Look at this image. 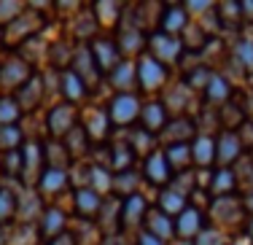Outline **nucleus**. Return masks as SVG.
I'll use <instances>...</instances> for the list:
<instances>
[{
  "label": "nucleus",
  "mask_w": 253,
  "mask_h": 245,
  "mask_svg": "<svg viewBox=\"0 0 253 245\" xmlns=\"http://www.w3.org/2000/svg\"><path fill=\"white\" fill-rule=\"evenodd\" d=\"M59 92L65 94V103L76 105V103H81V100L86 97L89 89L84 86V81L68 68V70H59Z\"/></svg>",
  "instance_id": "obj_22"
},
{
  "label": "nucleus",
  "mask_w": 253,
  "mask_h": 245,
  "mask_svg": "<svg viewBox=\"0 0 253 245\" xmlns=\"http://www.w3.org/2000/svg\"><path fill=\"white\" fill-rule=\"evenodd\" d=\"M108 76H111V83L119 94H132V89L137 86V70H135V65L126 62V59H122Z\"/></svg>",
  "instance_id": "obj_17"
},
{
  "label": "nucleus",
  "mask_w": 253,
  "mask_h": 245,
  "mask_svg": "<svg viewBox=\"0 0 253 245\" xmlns=\"http://www.w3.org/2000/svg\"><path fill=\"white\" fill-rule=\"evenodd\" d=\"M186 207H189V202H186L183 194H178L175 189H162V194H159V210L162 213H167L170 218H178Z\"/></svg>",
  "instance_id": "obj_27"
},
{
  "label": "nucleus",
  "mask_w": 253,
  "mask_h": 245,
  "mask_svg": "<svg viewBox=\"0 0 253 245\" xmlns=\"http://www.w3.org/2000/svg\"><path fill=\"white\" fill-rule=\"evenodd\" d=\"M143 178L151 181V183H156V186H165V183L172 181V170H170V164H167L165 151H154V154H148V157H146Z\"/></svg>",
  "instance_id": "obj_11"
},
{
  "label": "nucleus",
  "mask_w": 253,
  "mask_h": 245,
  "mask_svg": "<svg viewBox=\"0 0 253 245\" xmlns=\"http://www.w3.org/2000/svg\"><path fill=\"white\" fill-rule=\"evenodd\" d=\"M205 100L224 108L229 100H232V83H229V79H224L221 73H213V79L205 86Z\"/></svg>",
  "instance_id": "obj_25"
},
{
  "label": "nucleus",
  "mask_w": 253,
  "mask_h": 245,
  "mask_svg": "<svg viewBox=\"0 0 253 245\" xmlns=\"http://www.w3.org/2000/svg\"><path fill=\"white\" fill-rule=\"evenodd\" d=\"M62 146H65V151L70 154V157H81V154H86V146H89V135H86V129L78 124V127H73L68 135L62 137Z\"/></svg>",
  "instance_id": "obj_33"
},
{
  "label": "nucleus",
  "mask_w": 253,
  "mask_h": 245,
  "mask_svg": "<svg viewBox=\"0 0 253 245\" xmlns=\"http://www.w3.org/2000/svg\"><path fill=\"white\" fill-rule=\"evenodd\" d=\"M137 186H140V175H137L135 170L113 172V186H111V194H119L122 200H126V197H135V194H137Z\"/></svg>",
  "instance_id": "obj_26"
},
{
  "label": "nucleus",
  "mask_w": 253,
  "mask_h": 245,
  "mask_svg": "<svg viewBox=\"0 0 253 245\" xmlns=\"http://www.w3.org/2000/svg\"><path fill=\"white\" fill-rule=\"evenodd\" d=\"M146 200H143L140 194L135 197H126V200H122V210H119V226H122L124 232H132L137 229V226L146 221Z\"/></svg>",
  "instance_id": "obj_10"
},
{
  "label": "nucleus",
  "mask_w": 253,
  "mask_h": 245,
  "mask_svg": "<svg viewBox=\"0 0 253 245\" xmlns=\"http://www.w3.org/2000/svg\"><path fill=\"white\" fill-rule=\"evenodd\" d=\"M70 70H73L78 79L84 81V86H86V89L97 86V81H100V76H102L100 68H97V62H94V57H92V51H89V46H78V49L73 51Z\"/></svg>",
  "instance_id": "obj_5"
},
{
  "label": "nucleus",
  "mask_w": 253,
  "mask_h": 245,
  "mask_svg": "<svg viewBox=\"0 0 253 245\" xmlns=\"http://www.w3.org/2000/svg\"><path fill=\"white\" fill-rule=\"evenodd\" d=\"M30 79H33V68H30L25 59L11 57V59H5V62L0 65V86L8 89V92H14V89L19 92Z\"/></svg>",
  "instance_id": "obj_4"
},
{
  "label": "nucleus",
  "mask_w": 253,
  "mask_h": 245,
  "mask_svg": "<svg viewBox=\"0 0 253 245\" xmlns=\"http://www.w3.org/2000/svg\"><path fill=\"white\" fill-rule=\"evenodd\" d=\"M210 79H213V70L205 68V65H194L191 73H189V79H186V86L189 89H205Z\"/></svg>",
  "instance_id": "obj_43"
},
{
  "label": "nucleus",
  "mask_w": 253,
  "mask_h": 245,
  "mask_svg": "<svg viewBox=\"0 0 253 245\" xmlns=\"http://www.w3.org/2000/svg\"><path fill=\"white\" fill-rule=\"evenodd\" d=\"M194 245H229V240L215 229H202L200 235L194 237Z\"/></svg>",
  "instance_id": "obj_45"
},
{
  "label": "nucleus",
  "mask_w": 253,
  "mask_h": 245,
  "mask_svg": "<svg viewBox=\"0 0 253 245\" xmlns=\"http://www.w3.org/2000/svg\"><path fill=\"white\" fill-rule=\"evenodd\" d=\"M234 186H237V172L234 170L221 167V170L210 172L208 191L213 194V200H218V197H234Z\"/></svg>",
  "instance_id": "obj_18"
},
{
  "label": "nucleus",
  "mask_w": 253,
  "mask_h": 245,
  "mask_svg": "<svg viewBox=\"0 0 253 245\" xmlns=\"http://www.w3.org/2000/svg\"><path fill=\"white\" fill-rule=\"evenodd\" d=\"M49 245H76V240L70 235H59V237H54Z\"/></svg>",
  "instance_id": "obj_47"
},
{
  "label": "nucleus",
  "mask_w": 253,
  "mask_h": 245,
  "mask_svg": "<svg viewBox=\"0 0 253 245\" xmlns=\"http://www.w3.org/2000/svg\"><path fill=\"white\" fill-rule=\"evenodd\" d=\"M46 127H49V132H51L54 140H57V137H65L73 127H78L76 105H70V103L54 105V108L49 111V122H46Z\"/></svg>",
  "instance_id": "obj_6"
},
{
  "label": "nucleus",
  "mask_w": 253,
  "mask_h": 245,
  "mask_svg": "<svg viewBox=\"0 0 253 245\" xmlns=\"http://www.w3.org/2000/svg\"><path fill=\"white\" fill-rule=\"evenodd\" d=\"M65 229V213L59 207H49V210L41 213L38 218V235L43 237L46 243H51L54 237H59Z\"/></svg>",
  "instance_id": "obj_20"
},
{
  "label": "nucleus",
  "mask_w": 253,
  "mask_h": 245,
  "mask_svg": "<svg viewBox=\"0 0 253 245\" xmlns=\"http://www.w3.org/2000/svg\"><path fill=\"white\" fill-rule=\"evenodd\" d=\"M65 186H68V170H51V167H46V172L38 181V191L46 194V197L62 191Z\"/></svg>",
  "instance_id": "obj_28"
},
{
  "label": "nucleus",
  "mask_w": 253,
  "mask_h": 245,
  "mask_svg": "<svg viewBox=\"0 0 253 245\" xmlns=\"http://www.w3.org/2000/svg\"><path fill=\"white\" fill-rule=\"evenodd\" d=\"M234 65H240L243 70H253V41L243 38L234 43Z\"/></svg>",
  "instance_id": "obj_42"
},
{
  "label": "nucleus",
  "mask_w": 253,
  "mask_h": 245,
  "mask_svg": "<svg viewBox=\"0 0 253 245\" xmlns=\"http://www.w3.org/2000/svg\"><path fill=\"white\" fill-rule=\"evenodd\" d=\"M191 162L202 170H208L215 162V137L213 135H197L191 143Z\"/></svg>",
  "instance_id": "obj_21"
},
{
  "label": "nucleus",
  "mask_w": 253,
  "mask_h": 245,
  "mask_svg": "<svg viewBox=\"0 0 253 245\" xmlns=\"http://www.w3.org/2000/svg\"><path fill=\"white\" fill-rule=\"evenodd\" d=\"M119 16H122V5L113 3V0H105V3L94 5V19H97V25H116Z\"/></svg>",
  "instance_id": "obj_38"
},
{
  "label": "nucleus",
  "mask_w": 253,
  "mask_h": 245,
  "mask_svg": "<svg viewBox=\"0 0 253 245\" xmlns=\"http://www.w3.org/2000/svg\"><path fill=\"white\" fill-rule=\"evenodd\" d=\"M43 159H46V167H51V170H68L70 154L65 151L62 140H51L43 146Z\"/></svg>",
  "instance_id": "obj_30"
},
{
  "label": "nucleus",
  "mask_w": 253,
  "mask_h": 245,
  "mask_svg": "<svg viewBox=\"0 0 253 245\" xmlns=\"http://www.w3.org/2000/svg\"><path fill=\"white\" fill-rule=\"evenodd\" d=\"M189 100H191V89L186 86V83H178V86H172L170 89V97H167V103H162L165 108H170V111H186L189 108Z\"/></svg>",
  "instance_id": "obj_39"
},
{
  "label": "nucleus",
  "mask_w": 253,
  "mask_h": 245,
  "mask_svg": "<svg viewBox=\"0 0 253 245\" xmlns=\"http://www.w3.org/2000/svg\"><path fill=\"white\" fill-rule=\"evenodd\" d=\"M135 245H165V243H162L159 237H154V235H148V232H143V235L135 240Z\"/></svg>",
  "instance_id": "obj_46"
},
{
  "label": "nucleus",
  "mask_w": 253,
  "mask_h": 245,
  "mask_svg": "<svg viewBox=\"0 0 253 245\" xmlns=\"http://www.w3.org/2000/svg\"><path fill=\"white\" fill-rule=\"evenodd\" d=\"M89 51H92L100 73H111V70L122 62V51H119L116 41H94V43L89 46Z\"/></svg>",
  "instance_id": "obj_12"
},
{
  "label": "nucleus",
  "mask_w": 253,
  "mask_h": 245,
  "mask_svg": "<svg viewBox=\"0 0 253 245\" xmlns=\"http://www.w3.org/2000/svg\"><path fill=\"white\" fill-rule=\"evenodd\" d=\"M100 207H102V197L97 194V191H92L89 186H84V189L76 191V210H78V216H81V218H86V221L97 218L100 216Z\"/></svg>",
  "instance_id": "obj_24"
},
{
  "label": "nucleus",
  "mask_w": 253,
  "mask_h": 245,
  "mask_svg": "<svg viewBox=\"0 0 253 245\" xmlns=\"http://www.w3.org/2000/svg\"><path fill=\"white\" fill-rule=\"evenodd\" d=\"M140 100H137V94H116V97L111 100V105H108V119H111V124H119V127H126V124L137 122L140 119Z\"/></svg>",
  "instance_id": "obj_2"
},
{
  "label": "nucleus",
  "mask_w": 253,
  "mask_h": 245,
  "mask_svg": "<svg viewBox=\"0 0 253 245\" xmlns=\"http://www.w3.org/2000/svg\"><path fill=\"white\" fill-rule=\"evenodd\" d=\"M143 226H146L148 235L159 237L162 243H167V240L172 243V240H175V218H170L167 213H162L159 207H148Z\"/></svg>",
  "instance_id": "obj_9"
},
{
  "label": "nucleus",
  "mask_w": 253,
  "mask_h": 245,
  "mask_svg": "<svg viewBox=\"0 0 253 245\" xmlns=\"http://www.w3.org/2000/svg\"><path fill=\"white\" fill-rule=\"evenodd\" d=\"M243 205H245V213H248V210L253 213V191H251V194H248V197H245V200H243Z\"/></svg>",
  "instance_id": "obj_48"
},
{
  "label": "nucleus",
  "mask_w": 253,
  "mask_h": 245,
  "mask_svg": "<svg viewBox=\"0 0 253 245\" xmlns=\"http://www.w3.org/2000/svg\"><path fill=\"white\" fill-rule=\"evenodd\" d=\"M189 25V14H186V5H162V19H159V30L167 35H178Z\"/></svg>",
  "instance_id": "obj_15"
},
{
  "label": "nucleus",
  "mask_w": 253,
  "mask_h": 245,
  "mask_svg": "<svg viewBox=\"0 0 253 245\" xmlns=\"http://www.w3.org/2000/svg\"><path fill=\"white\" fill-rule=\"evenodd\" d=\"M146 35H143V30L135 25V19H126V25L119 27V38H116V46L122 54H137V51L143 49V43H146Z\"/></svg>",
  "instance_id": "obj_14"
},
{
  "label": "nucleus",
  "mask_w": 253,
  "mask_h": 245,
  "mask_svg": "<svg viewBox=\"0 0 253 245\" xmlns=\"http://www.w3.org/2000/svg\"><path fill=\"white\" fill-rule=\"evenodd\" d=\"M245 232H248V237H251V243H253V218L248 221V229H245Z\"/></svg>",
  "instance_id": "obj_49"
},
{
  "label": "nucleus",
  "mask_w": 253,
  "mask_h": 245,
  "mask_svg": "<svg viewBox=\"0 0 253 245\" xmlns=\"http://www.w3.org/2000/svg\"><path fill=\"white\" fill-rule=\"evenodd\" d=\"M19 116H22V108H19V103H16V97L3 94V97H0V127H14V124L19 122Z\"/></svg>",
  "instance_id": "obj_35"
},
{
  "label": "nucleus",
  "mask_w": 253,
  "mask_h": 245,
  "mask_svg": "<svg viewBox=\"0 0 253 245\" xmlns=\"http://www.w3.org/2000/svg\"><path fill=\"white\" fill-rule=\"evenodd\" d=\"M108 124H111V119H108V111H89L86 116L81 119V127L86 129L89 137H105L108 132Z\"/></svg>",
  "instance_id": "obj_29"
},
{
  "label": "nucleus",
  "mask_w": 253,
  "mask_h": 245,
  "mask_svg": "<svg viewBox=\"0 0 253 245\" xmlns=\"http://www.w3.org/2000/svg\"><path fill=\"white\" fill-rule=\"evenodd\" d=\"M22 148V129L16 127H0V154L19 151Z\"/></svg>",
  "instance_id": "obj_40"
},
{
  "label": "nucleus",
  "mask_w": 253,
  "mask_h": 245,
  "mask_svg": "<svg viewBox=\"0 0 253 245\" xmlns=\"http://www.w3.org/2000/svg\"><path fill=\"white\" fill-rule=\"evenodd\" d=\"M135 70H137V83L143 89H159L167 79V68L162 62H156L151 54H140Z\"/></svg>",
  "instance_id": "obj_7"
},
{
  "label": "nucleus",
  "mask_w": 253,
  "mask_h": 245,
  "mask_svg": "<svg viewBox=\"0 0 253 245\" xmlns=\"http://www.w3.org/2000/svg\"><path fill=\"white\" fill-rule=\"evenodd\" d=\"M16 205H19V194L11 189H0V224H8L16 216Z\"/></svg>",
  "instance_id": "obj_41"
},
{
  "label": "nucleus",
  "mask_w": 253,
  "mask_h": 245,
  "mask_svg": "<svg viewBox=\"0 0 253 245\" xmlns=\"http://www.w3.org/2000/svg\"><path fill=\"white\" fill-rule=\"evenodd\" d=\"M140 124H143L140 129H146V132H151V135H159L167 124V108L162 103L143 105L140 108Z\"/></svg>",
  "instance_id": "obj_23"
},
{
  "label": "nucleus",
  "mask_w": 253,
  "mask_h": 245,
  "mask_svg": "<svg viewBox=\"0 0 253 245\" xmlns=\"http://www.w3.org/2000/svg\"><path fill=\"white\" fill-rule=\"evenodd\" d=\"M16 216H22V218H41V194L22 191V194H19V205H16Z\"/></svg>",
  "instance_id": "obj_36"
},
{
  "label": "nucleus",
  "mask_w": 253,
  "mask_h": 245,
  "mask_svg": "<svg viewBox=\"0 0 253 245\" xmlns=\"http://www.w3.org/2000/svg\"><path fill=\"white\" fill-rule=\"evenodd\" d=\"M240 151H243V143H240L237 132H221L215 137V162L221 167H229L232 162L240 159Z\"/></svg>",
  "instance_id": "obj_13"
},
{
  "label": "nucleus",
  "mask_w": 253,
  "mask_h": 245,
  "mask_svg": "<svg viewBox=\"0 0 253 245\" xmlns=\"http://www.w3.org/2000/svg\"><path fill=\"white\" fill-rule=\"evenodd\" d=\"M0 245H5V235H3V229H0Z\"/></svg>",
  "instance_id": "obj_50"
},
{
  "label": "nucleus",
  "mask_w": 253,
  "mask_h": 245,
  "mask_svg": "<svg viewBox=\"0 0 253 245\" xmlns=\"http://www.w3.org/2000/svg\"><path fill=\"white\" fill-rule=\"evenodd\" d=\"M194 132H197V124L191 122V119L175 116L165 124V129H162L159 135L167 146H189V140L194 137Z\"/></svg>",
  "instance_id": "obj_8"
},
{
  "label": "nucleus",
  "mask_w": 253,
  "mask_h": 245,
  "mask_svg": "<svg viewBox=\"0 0 253 245\" xmlns=\"http://www.w3.org/2000/svg\"><path fill=\"white\" fill-rule=\"evenodd\" d=\"M3 41H5V38H3V33H0V43H3Z\"/></svg>",
  "instance_id": "obj_51"
},
{
  "label": "nucleus",
  "mask_w": 253,
  "mask_h": 245,
  "mask_svg": "<svg viewBox=\"0 0 253 245\" xmlns=\"http://www.w3.org/2000/svg\"><path fill=\"white\" fill-rule=\"evenodd\" d=\"M25 14V5L16 3V0H3L0 3V27H8L16 16Z\"/></svg>",
  "instance_id": "obj_44"
},
{
  "label": "nucleus",
  "mask_w": 253,
  "mask_h": 245,
  "mask_svg": "<svg viewBox=\"0 0 253 245\" xmlns=\"http://www.w3.org/2000/svg\"><path fill=\"white\" fill-rule=\"evenodd\" d=\"M41 94H43V81L41 79H30L25 86L19 89V94H16V103H19V108H35L38 105V100H41Z\"/></svg>",
  "instance_id": "obj_31"
},
{
  "label": "nucleus",
  "mask_w": 253,
  "mask_h": 245,
  "mask_svg": "<svg viewBox=\"0 0 253 245\" xmlns=\"http://www.w3.org/2000/svg\"><path fill=\"white\" fill-rule=\"evenodd\" d=\"M146 43H148V49H151V57L156 59V62H162V65L178 62V59L183 57V43H180V38L167 35V33H162V30L154 33Z\"/></svg>",
  "instance_id": "obj_1"
},
{
  "label": "nucleus",
  "mask_w": 253,
  "mask_h": 245,
  "mask_svg": "<svg viewBox=\"0 0 253 245\" xmlns=\"http://www.w3.org/2000/svg\"><path fill=\"white\" fill-rule=\"evenodd\" d=\"M210 213H215L221 224H232V221H240L245 216V205L243 200H234V197H218L210 205Z\"/></svg>",
  "instance_id": "obj_19"
},
{
  "label": "nucleus",
  "mask_w": 253,
  "mask_h": 245,
  "mask_svg": "<svg viewBox=\"0 0 253 245\" xmlns=\"http://www.w3.org/2000/svg\"><path fill=\"white\" fill-rule=\"evenodd\" d=\"M111 151V170L113 172H124V170H129L132 167V159H135V151H132L126 143H119V146H111L108 148Z\"/></svg>",
  "instance_id": "obj_34"
},
{
  "label": "nucleus",
  "mask_w": 253,
  "mask_h": 245,
  "mask_svg": "<svg viewBox=\"0 0 253 245\" xmlns=\"http://www.w3.org/2000/svg\"><path fill=\"white\" fill-rule=\"evenodd\" d=\"M43 172H46L43 146H38V143H25V146H22V181H25L27 186H38Z\"/></svg>",
  "instance_id": "obj_3"
},
{
  "label": "nucleus",
  "mask_w": 253,
  "mask_h": 245,
  "mask_svg": "<svg viewBox=\"0 0 253 245\" xmlns=\"http://www.w3.org/2000/svg\"><path fill=\"white\" fill-rule=\"evenodd\" d=\"M126 146L132 148L135 154H154V135L151 132H146V129H132L129 137H126Z\"/></svg>",
  "instance_id": "obj_37"
},
{
  "label": "nucleus",
  "mask_w": 253,
  "mask_h": 245,
  "mask_svg": "<svg viewBox=\"0 0 253 245\" xmlns=\"http://www.w3.org/2000/svg\"><path fill=\"white\" fill-rule=\"evenodd\" d=\"M202 229H205V221H202V213L197 207H186L175 218V237L178 240L191 243V237H197Z\"/></svg>",
  "instance_id": "obj_16"
},
{
  "label": "nucleus",
  "mask_w": 253,
  "mask_h": 245,
  "mask_svg": "<svg viewBox=\"0 0 253 245\" xmlns=\"http://www.w3.org/2000/svg\"><path fill=\"white\" fill-rule=\"evenodd\" d=\"M165 157H167V164H170L172 175L175 172H186V167L191 164V146H167Z\"/></svg>",
  "instance_id": "obj_32"
}]
</instances>
